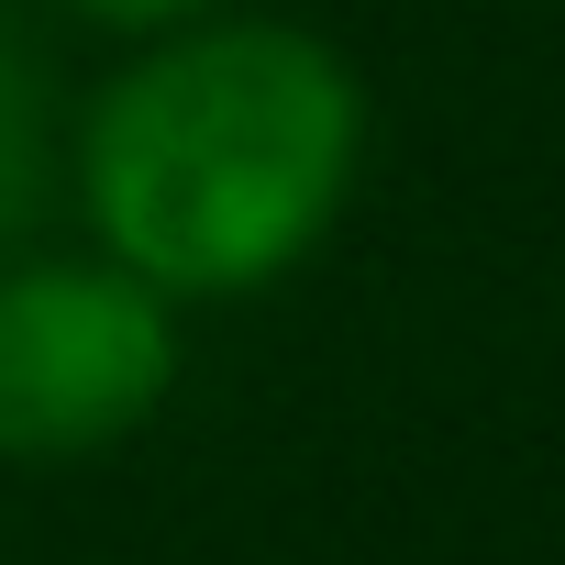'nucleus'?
<instances>
[{"label":"nucleus","mask_w":565,"mask_h":565,"mask_svg":"<svg viewBox=\"0 0 565 565\" xmlns=\"http://www.w3.org/2000/svg\"><path fill=\"white\" fill-rule=\"evenodd\" d=\"M178 300L134 266L0 255V466H89L178 399Z\"/></svg>","instance_id":"2"},{"label":"nucleus","mask_w":565,"mask_h":565,"mask_svg":"<svg viewBox=\"0 0 565 565\" xmlns=\"http://www.w3.org/2000/svg\"><path fill=\"white\" fill-rule=\"evenodd\" d=\"M366 178V78L333 34L211 12L134 45L78 134L67 189L111 266L167 300H255L300 277Z\"/></svg>","instance_id":"1"},{"label":"nucleus","mask_w":565,"mask_h":565,"mask_svg":"<svg viewBox=\"0 0 565 565\" xmlns=\"http://www.w3.org/2000/svg\"><path fill=\"white\" fill-rule=\"evenodd\" d=\"M78 23H100V34H178V23H211V0H67Z\"/></svg>","instance_id":"4"},{"label":"nucleus","mask_w":565,"mask_h":565,"mask_svg":"<svg viewBox=\"0 0 565 565\" xmlns=\"http://www.w3.org/2000/svg\"><path fill=\"white\" fill-rule=\"evenodd\" d=\"M45 189H56V122H45V78H34V56H23L12 34H0V255H12V244L34 233Z\"/></svg>","instance_id":"3"}]
</instances>
